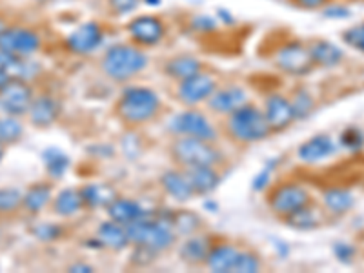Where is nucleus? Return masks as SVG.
I'll return each instance as SVG.
<instances>
[{
  "mask_svg": "<svg viewBox=\"0 0 364 273\" xmlns=\"http://www.w3.org/2000/svg\"><path fill=\"white\" fill-rule=\"evenodd\" d=\"M148 57L139 48L128 44L112 46L102 58V71L113 80H128L141 73Z\"/></svg>",
  "mask_w": 364,
  "mask_h": 273,
  "instance_id": "f257e3e1",
  "label": "nucleus"
},
{
  "mask_svg": "<svg viewBox=\"0 0 364 273\" xmlns=\"http://www.w3.org/2000/svg\"><path fill=\"white\" fill-rule=\"evenodd\" d=\"M161 100L157 93L148 87H128V90L120 95L119 104H117V112L120 119L128 122V124H142L155 113L159 112Z\"/></svg>",
  "mask_w": 364,
  "mask_h": 273,
  "instance_id": "f03ea898",
  "label": "nucleus"
},
{
  "mask_svg": "<svg viewBox=\"0 0 364 273\" xmlns=\"http://www.w3.org/2000/svg\"><path fill=\"white\" fill-rule=\"evenodd\" d=\"M228 129H230L233 139H237L240 142L262 141L272 132L264 113L261 109L253 108V106H248V104H245V106H240L233 113H230Z\"/></svg>",
  "mask_w": 364,
  "mask_h": 273,
  "instance_id": "7ed1b4c3",
  "label": "nucleus"
},
{
  "mask_svg": "<svg viewBox=\"0 0 364 273\" xmlns=\"http://www.w3.org/2000/svg\"><path fill=\"white\" fill-rule=\"evenodd\" d=\"M129 242L133 245H142L148 248H154L157 252L166 250L168 246L173 245L175 232L173 228L161 219H139L132 224H126Z\"/></svg>",
  "mask_w": 364,
  "mask_h": 273,
  "instance_id": "20e7f679",
  "label": "nucleus"
},
{
  "mask_svg": "<svg viewBox=\"0 0 364 273\" xmlns=\"http://www.w3.org/2000/svg\"><path fill=\"white\" fill-rule=\"evenodd\" d=\"M171 155L178 164L186 166H215L220 161V154L210 141L195 139V136H181L171 146Z\"/></svg>",
  "mask_w": 364,
  "mask_h": 273,
  "instance_id": "39448f33",
  "label": "nucleus"
},
{
  "mask_svg": "<svg viewBox=\"0 0 364 273\" xmlns=\"http://www.w3.org/2000/svg\"><path fill=\"white\" fill-rule=\"evenodd\" d=\"M33 99V90L26 80H9L0 87V113L11 117L28 115Z\"/></svg>",
  "mask_w": 364,
  "mask_h": 273,
  "instance_id": "423d86ee",
  "label": "nucleus"
},
{
  "mask_svg": "<svg viewBox=\"0 0 364 273\" xmlns=\"http://www.w3.org/2000/svg\"><path fill=\"white\" fill-rule=\"evenodd\" d=\"M41 48V37L28 28H4L0 31V51L29 58Z\"/></svg>",
  "mask_w": 364,
  "mask_h": 273,
  "instance_id": "0eeeda50",
  "label": "nucleus"
},
{
  "mask_svg": "<svg viewBox=\"0 0 364 273\" xmlns=\"http://www.w3.org/2000/svg\"><path fill=\"white\" fill-rule=\"evenodd\" d=\"M275 64H277L279 70L288 75H295V77L310 73L315 66L310 48H306L301 42H290V44L282 46L277 57H275Z\"/></svg>",
  "mask_w": 364,
  "mask_h": 273,
  "instance_id": "6e6552de",
  "label": "nucleus"
},
{
  "mask_svg": "<svg viewBox=\"0 0 364 273\" xmlns=\"http://www.w3.org/2000/svg\"><path fill=\"white\" fill-rule=\"evenodd\" d=\"M308 204H310V193L301 184H282L269 195V208L273 213L281 217L290 215L299 208H304Z\"/></svg>",
  "mask_w": 364,
  "mask_h": 273,
  "instance_id": "1a4fd4ad",
  "label": "nucleus"
},
{
  "mask_svg": "<svg viewBox=\"0 0 364 273\" xmlns=\"http://www.w3.org/2000/svg\"><path fill=\"white\" fill-rule=\"evenodd\" d=\"M171 132L178 133L181 136H195V139H204V141H213L217 136L215 128L211 126L210 120L199 112H184L178 113L171 120Z\"/></svg>",
  "mask_w": 364,
  "mask_h": 273,
  "instance_id": "9d476101",
  "label": "nucleus"
},
{
  "mask_svg": "<svg viewBox=\"0 0 364 273\" xmlns=\"http://www.w3.org/2000/svg\"><path fill=\"white\" fill-rule=\"evenodd\" d=\"M213 91H215V79L199 71L197 75H191L188 79L181 80L177 95L182 102L199 104L213 95Z\"/></svg>",
  "mask_w": 364,
  "mask_h": 273,
  "instance_id": "9b49d317",
  "label": "nucleus"
},
{
  "mask_svg": "<svg viewBox=\"0 0 364 273\" xmlns=\"http://www.w3.org/2000/svg\"><path fill=\"white\" fill-rule=\"evenodd\" d=\"M102 29L97 22H86L79 28L71 31L66 38V46L70 51L77 55H87L95 51L102 42Z\"/></svg>",
  "mask_w": 364,
  "mask_h": 273,
  "instance_id": "f8f14e48",
  "label": "nucleus"
},
{
  "mask_svg": "<svg viewBox=\"0 0 364 273\" xmlns=\"http://www.w3.org/2000/svg\"><path fill=\"white\" fill-rule=\"evenodd\" d=\"M128 33L135 42L142 46H155L164 37V24L154 15H142L128 24Z\"/></svg>",
  "mask_w": 364,
  "mask_h": 273,
  "instance_id": "ddd939ff",
  "label": "nucleus"
},
{
  "mask_svg": "<svg viewBox=\"0 0 364 273\" xmlns=\"http://www.w3.org/2000/svg\"><path fill=\"white\" fill-rule=\"evenodd\" d=\"M264 117L272 132H282L294 122V106H291L290 100L284 99L282 95H272L266 99Z\"/></svg>",
  "mask_w": 364,
  "mask_h": 273,
  "instance_id": "4468645a",
  "label": "nucleus"
},
{
  "mask_svg": "<svg viewBox=\"0 0 364 273\" xmlns=\"http://www.w3.org/2000/svg\"><path fill=\"white\" fill-rule=\"evenodd\" d=\"M35 73H38L37 64H31L28 58L13 57V55L0 51V87L15 79L28 82Z\"/></svg>",
  "mask_w": 364,
  "mask_h": 273,
  "instance_id": "2eb2a0df",
  "label": "nucleus"
},
{
  "mask_svg": "<svg viewBox=\"0 0 364 273\" xmlns=\"http://www.w3.org/2000/svg\"><path fill=\"white\" fill-rule=\"evenodd\" d=\"M215 166H190L186 168V177L190 182L191 190L195 195H208L220 184V177L215 170Z\"/></svg>",
  "mask_w": 364,
  "mask_h": 273,
  "instance_id": "dca6fc26",
  "label": "nucleus"
},
{
  "mask_svg": "<svg viewBox=\"0 0 364 273\" xmlns=\"http://www.w3.org/2000/svg\"><path fill=\"white\" fill-rule=\"evenodd\" d=\"M333 151H336V142L331 141L330 135H315L299 148L297 154L302 162L314 164V162H321L331 157Z\"/></svg>",
  "mask_w": 364,
  "mask_h": 273,
  "instance_id": "f3484780",
  "label": "nucleus"
},
{
  "mask_svg": "<svg viewBox=\"0 0 364 273\" xmlns=\"http://www.w3.org/2000/svg\"><path fill=\"white\" fill-rule=\"evenodd\" d=\"M58 113H60V108H58L57 100L51 99L48 95L35 97L31 106H29V120L33 122L38 128H48L57 120Z\"/></svg>",
  "mask_w": 364,
  "mask_h": 273,
  "instance_id": "a211bd4d",
  "label": "nucleus"
},
{
  "mask_svg": "<svg viewBox=\"0 0 364 273\" xmlns=\"http://www.w3.org/2000/svg\"><path fill=\"white\" fill-rule=\"evenodd\" d=\"M246 104V93L240 87H226V90L213 91L210 97V108L217 113H233Z\"/></svg>",
  "mask_w": 364,
  "mask_h": 273,
  "instance_id": "6ab92c4d",
  "label": "nucleus"
},
{
  "mask_svg": "<svg viewBox=\"0 0 364 273\" xmlns=\"http://www.w3.org/2000/svg\"><path fill=\"white\" fill-rule=\"evenodd\" d=\"M108 213L109 219L119 224H124V226L148 217V213H146L141 204L129 199H119V197L108 206Z\"/></svg>",
  "mask_w": 364,
  "mask_h": 273,
  "instance_id": "aec40b11",
  "label": "nucleus"
},
{
  "mask_svg": "<svg viewBox=\"0 0 364 273\" xmlns=\"http://www.w3.org/2000/svg\"><path fill=\"white\" fill-rule=\"evenodd\" d=\"M237 257H239V250L233 248L230 245H220L211 248L208 253L206 266L215 273H233L235 268Z\"/></svg>",
  "mask_w": 364,
  "mask_h": 273,
  "instance_id": "412c9836",
  "label": "nucleus"
},
{
  "mask_svg": "<svg viewBox=\"0 0 364 273\" xmlns=\"http://www.w3.org/2000/svg\"><path fill=\"white\" fill-rule=\"evenodd\" d=\"M161 184L166 193L173 197L175 200H181V203H186L195 195L190 182H188L186 173H181V171H166L161 177Z\"/></svg>",
  "mask_w": 364,
  "mask_h": 273,
  "instance_id": "4be33fe9",
  "label": "nucleus"
},
{
  "mask_svg": "<svg viewBox=\"0 0 364 273\" xmlns=\"http://www.w3.org/2000/svg\"><path fill=\"white\" fill-rule=\"evenodd\" d=\"M99 242L100 246H108L112 250H122L128 246L129 237L126 232L124 224H119L109 219L108 223H102L99 228Z\"/></svg>",
  "mask_w": 364,
  "mask_h": 273,
  "instance_id": "5701e85b",
  "label": "nucleus"
},
{
  "mask_svg": "<svg viewBox=\"0 0 364 273\" xmlns=\"http://www.w3.org/2000/svg\"><path fill=\"white\" fill-rule=\"evenodd\" d=\"M82 195V200L86 206L90 208H108L113 200L117 199V193L109 184H104V182H93V184H87L80 190Z\"/></svg>",
  "mask_w": 364,
  "mask_h": 273,
  "instance_id": "b1692460",
  "label": "nucleus"
},
{
  "mask_svg": "<svg viewBox=\"0 0 364 273\" xmlns=\"http://www.w3.org/2000/svg\"><path fill=\"white\" fill-rule=\"evenodd\" d=\"M211 248L213 246L208 237H191L181 246V259L188 264H206Z\"/></svg>",
  "mask_w": 364,
  "mask_h": 273,
  "instance_id": "393cba45",
  "label": "nucleus"
},
{
  "mask_svg": "<svg viewBox=\"0 0 364 273\" xmlns=\"http://www.w3.org/2000/svg\"><path fill=\"white\" fill-rule=\"evenodd\" d=\"M310 53L317 66L331 68L343 60V51L328 41H317L310 46Z\"/></svg>",
  "mask_w": 364,
  "mask_h": 273,
  "instance_id": "a878e982",
  "label": "nucleus"
},
{
  "mask_svg": "<svg viewBox=\"0 0 364 273\" xmlns=\"http://www.w3.org/2000/svg\"><path fill=\"white\" fill-rule=\"evenodd\" d=\"M82 206H84V200H82V195H80V190H73V188L63 190L53 200L55 213L60 217L75 215V213H77Z\"/></svg>",
  "mask_w": 364,
  "mask_h": 273,
  "instance_id": "bb28decb",
  "label": "nucleus"
},
{
  "mask_svg": "<svg viewBox=\"0 0 364 273\" xmlns=\"http://www.w3.org/2000/svg\"><path fill=\"white\" fill-rule=\"evenodd\" d=\"M51 200V186L46 184V182H38L33 184L24 193V199H22V208L28 210L29 213H38L42 208L48 206V203Z\"/></svg>",
  "mask_w": 364,
  "mask_h": 273,
  "instance_id": "cd10ccee",
  "label": "nucleus"
},
{
  "mask_svg": "<svg viewBox=\"0 0 364 273\" xmlns=\"http://www.w3.org/2000/svg\"><path fill=\"white\" fill-rule=\"evenodd\" d=\"M200 71V63L195 57H188V55H182V57L171 58L170 63H166V73L170 75L171 79L184 80L191 75H197Z\"/></svg>",
  "mask_w": 364,
  "mask_h": 273,
  "instance_id": "c85d7f7f",
  "label": "nucleus"
},
{
  "mask_svg": "<svg viewBox=\"0 0 364 273\" xmlns=\"http://www.w3.org/2000/svg\"><path fill=\"white\" fill-rule=\"evenodd\" d=\"M42 161H44L46 170L53 178H60L66 175L68 168H70V157L64 154L63 149L58 148H48L42 151Z\"/></svg>",
  "mask_w": 364,
  "mask_h": 273,
  "instance_id": "c756f323",
  "label": "nucleus"
},
{
  "mask_svg": "<svg viewBox=\"0 0 364 273\" xmlns=\"http://www.w3.org/2000/svg\"><path fill=\"white\" fill-rule=\"evenodd\" d=\"M284 220L286 224H290L295 230H315V228H318V224L323 223L321 213L310 206L299 208L297 211H294L290 215H286Z\"/></svg>",
  "mask_w": 364,
  "mask_h": 273,
  "instance_id": "7c9ffc66",
  "label": "nucleus"
},
{
  "mask_svg": "<svg viewBox=\"0 0 364 273\" xmlns=\"http://www.w3.org/2000/svg\"><path fill=\"white\" fill-rule=\"evenodd\" d=\"M200 226V219L193 211H171V228L175 235H193Z\"/></svg>",
  "mask_w": 364,
  "mask_h": 273,
  "instance_id": "2f4dec72",
  "label": "nucleus"
},
{
  "mask_svg": "<svg viewBox=\"0 0 364 273\" xmlns=\"http://www.w3.org/2000/svg\"><path fill=\"white\" fill-rule=\"evenodd\" d=\"M324 204H326L328 210L341 215V213H346L348 210H352L355 199H353V195L350 191L333 188V190H328L324 193Z\"/></svg>",
  "mask_w": 364,
  "mask_h": 273,
  "instance_id": "473e14b6",
  "label": "nucleus"
},
{
  "mask_svg": "<svg viewBox=\"0 0 364 273\" xmlns=\"http://www.w3.org/2000/svg\"><path fill=\"white\" fill-rule=\"evenodd\" d=\"M22 135H24V128H22L18 117H0V142L2 144H15V142L21 141Z\"/></svg>",
  "mask_w": 364,
  "mask_h": 273,
  "instance_id": "72a5a7b5",
  "label": "nucleus"
},
{
  "mask_svg": "<svg viewBox=\"0 0 364 273\" xmlns=\"http://www.w3.org/2000/svg\"><path fill=\"white\" fill-rule=\"evenodd\" d=\"M24 195L17 188H0V215H9L22 208Z\"/></svg>",
  "mask_w": 364,
  "mask_h": 273,
  "instance_id": "f704fd0d",
  "label": "nucleus"
},
{
  "mask_svg": "<svg viewBox=\"0 0 364 273\" xmlns=\"http://www.w3.org/2000/svg\"><path fill=\"white\" fill-rule=\"evenodd\" d=\"M259 269H261V261L257 259V255L250 252H239L233 273H257Z\"/></svg>",
  "mask_w": 364,
  "mask_h": 273,
  "instance_id": "c9c22d12",
  "label": "nucleus"
},
{
  "mask_svg": "<svg viewBox=\"0 0 364 273\" xmlns=\"http://www.w3.org/2000/svg\"><path fill=\"white\" fill-rule=\"evenodd\" d=\"M341 146H344L350 151H359L364 146V135L359 128H346L339 136Z\"/></svg>",
  "mask_w": 364,
  "mask_h": 273,
  "instance_id": "e433bc0d",
  "label": "nucleus"
},
{
  "mask_svg": "<svg viewBox=\"0 0 364 273\" xmlns=\"http://www.w3.org/2000/svg\"><path fill=\"white\" fill-rule=\"evenodd\" d=\"M31 233H33L38 240H42V242H51V240L60 237V226L50 223L35 224V226L31 228Z\"/></svg>",
  "mask_w": 364,
  "mask_h": 273,
  "instance_id": "4c0bfd02",
  "label": "nucleus"
},
{
  "mask_svg": "<svg viewBox=\"0 0 364 273\" xmlns=\"http://www.w3.org/2000/svg\"><path fill=\"white\" fill-rule=\"evenodd\" d=\"M291 106H294V112H295V119H304V117H308L311 113V109H314V100H311V97L308 95V93H304V91H299L297 95H295V100L291 102Z\"/></svg>",
  "mask_w": 364,
  "mask_h": 273,
  "instance_id": "58836bf2",
  "label": "nucleus"
},
{
  "mask_svg": "<svg viewBox=\"0 0 364 273\" xmlns=\"http://www.w3.org/2000/svg\"><path fill=\"white\" fill-rule=\"evenodd\" d=\"M155 253L157 250L148 248V246L135 245V252L132 253V262L136 266H148L155 261Z\"/></svg>",
  "mask_w": 364,
  "mask_h": 273,
  "instance_id": "ea45409f",
  "label": "nucleus"
},
{
  "mask_svg": "<svg viewBox=\"0 0 364 273\" xmlns=\"http://www.w3.org/2000/svg\"><path fill=\"white\" fill-rule=\"evenodd\" d=\"M343 38L348 46H352V48H355V50L364 53V24L355 26V28H350L348 31H344Z\"/></svg>",
  "mask_w": 364,
  "mask_h": 273,
  "instance_id": "a19ab883",
  "label": "nucleus"
},
{
  "mask_svg": "<svg viewBox=\"0 0 364 273\" xmlns=\"http://www.w3.org/2000/svg\"><path fill=\"white\" fill-rule=\"evenodd\" d=\"M272 171H273V166H266V168H262V170L255 175V178H253V186H252L253 190L255 191L264 190V188L269 184Z\"/></svg>",
  "mask_w": 364,
  "mask_h": 273,
  "instance_id": "79ce46f5",
  "label": "nucleus"
},
{
  "mask_svg": "<svg viewBox=\"0 0 364 273\" xmlns=\"http://www.w3.org/2000/svg\"><path fill=\"white\" fill-rule=\"evenodd\" d=\"M333 253H336V257L341 262H350L353 259V255H355V248L346 245V242H336Z\"/></svg>",
  "mask_w": 364,
  "mask_h": 273,
  "instance_id": "37998d69",
  "label": "nucleus"
},
{
  "mask_svg": "<svg viewBox=\"0 0 364 273\" xmlns=\"http://www.w3.org/2000/svg\"><path fill=\"white\" fill-rule=\"evenodd\" d=\"M136 4H139V0H109V6H112V9L117 15L132 13L136 8Z\"/></svg>",
  "mask_w": 364,
  "mask_h": 273,
  "instance_id": "c03bdc74",
  "label": "nucleus"
},
{
  "mask_svg": "<svg viewBox=\"0 0 364 273\" xmlns=\"http://www.w3.org/2000/svg\"><path fill=\"white\" fill-rule=\"evenodd\" d=\"M323 15L326 18H339V21H343V18L350 17L352 13H350L346 6H328L323 11Z\"/></svg>",
  "mask_w": 364,
  "mask_h": 273,
  "instance_id": "a18cd8bd",
  "label": "nucleus"
},
{
  "mask_svg": "<svg viewBox=\"0 0 364 273\" xmlns=\"http://www.w3.org/2000/svg\"><path fill=\"white\" fill-rule=\"evenodd\" d=\"M291 2L302 9H317L328 4V0H291Z\"/></svg>",
  "mask_w": 364,
  "mask_h": 273,
  "instance_id": "49530a36",
  "label": "nucleus"
},
{
  "mask_svg": "<svg viewBox=\"0 0 364 273\" xmlns=\"http://www.w3.org/2000/svg\"><path fill=\"white\" fill-rule=\"evenodd\" d=\"M193 28L200 29V31H211V29H215V21L210 17H197L193 21Z\"/></svg>",
  "mask_w": 364,
  "mask_h": 273,
  "instance_id": "de8ad7c7",
  "label": "nucleus"
},
{
  "mask_svg": "<svg viewBox=\"0 0 364 273\" xmlns=\"http://www.w3.org/2000/svg\"><path fill=\"white\" fill-rule=\"evenodd\" d=\"M70 272H73V273H90V272H95V268H93V266H90V264H73V266H70Z\"/></svg>",
  "mask_w": 364,
  "mask_h": 273,
  "instance_id": "09e8293b",
  "label": "nucleus"
},
{
  "mask_svg": "<svg viewBox=\"0 0 364 273\" xmlns=\"http://www.w3.org/2000/svg\"><path fill=\"white\" fill-rule=\"evenodd\" d=\"M4 151H6V144L0 142V161H2V157H4Z\"/></svg>",
  "mask_w": 364,
  "mask_h": 273,
  "instance_id": "8fccbe9b",
  "label": "nucleus"
},
{
  "mask_svg": "<svg viewBox=\"0 0 364 273\" xmlns=\"http://www.w3.org/2000/svg\"><path fill=\"white\" fill-rule=\"evenodd\" d=\"M4 28H6V22H4V18L0 17V31H2Z\"/></svg>",
  "mask_w": 364,
  "mask_h": 273,
  "instance_id": "3c124183",
  "label": "nucleus"
},
{
  "mask_svg": "<svg viewBox=\"0 0 364 273\" xmlns=\"http://www.w3.org/2000/svg\"><path fill=\"white\" fill-rule=\"evenodd\" d=\"M146 2H148V4H155V6H157L159 2H161V0H146Z\"/></svg>",
  "mask_w": 364,
  "mask_h": 273,
  "instance_id": "603ef678",
  "label": "nucleus"
},
{
  "mask_svg": "<svg viewBox=\"0 0 364 273\" xmlns=\"http://www.w3.org/2000/svg\"><path fill=\"white\" fill-rule=\"evenodd\" d=\"M37 2H48V0H37Z\"/></svg>",
  "mask_w": 364,
  "mask_h": 273,
  "instance_id": "864d4df0",
  "label": "nucleus"
}]
</instances>
